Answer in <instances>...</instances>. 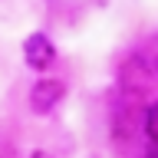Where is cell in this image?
I'll return each instance as SVG.
<instances>
[{
  "mask_svg": "<svg viewBox=\"0 0 158 158\" xmlns=\"http://www.w3.org/2000/svg\"><path fill=\"white\" fill-rule=\"evenodd\" d=\"M30 158H56L53 152H43V148H36V152H30Z\"/></svg>",
  "mask_w": 158,
  "mask_h": 158,
  "instance_id": "277c9868",
  "label": "cell"
},
{
  "mask_svg": "<svg viewBox=\"0 0 158 158\" xmlns=\"http://www.w3.org/2000/svg\"><path fill=\"white\" fill-rule=\"evenodd\" d=\"M23 63H27L30 69H36V73H46V69L56 63V43H53L43 30L30 33V36L23 40Z\"/></svg>",
  "mask_w": 158,
  "mask_h": 158,
  "instance_id": "7a4b0ae2",
  "label": "cell"
},
{
  "mask_svg": "<svg viewBox=\"0 0 158 158\" xmlns=\"http://www.w3.org/2000/svg\"><path fill=\"white\" fill-rule=\"evenodd\" d=\"M145 135L152 142H158V102L148 106V112H145Z\"/></svg>",
  "mask_w": 158,
  "mask_h": 158,
  "instance_id": "3957f363",
  "label": "cell"
},
{
  "mask_svg": "<svg viewBox=\"0 0 158 158\" xmlns=\"http://www.w3.org/2000/svg\"><path fill=\"white\" fill-rule=\"evenodd\" d=\"M63 96H66V82L56 79V76H43L30 89V109H33L36 115H49V112L63 102Z\"/></svg>",
  "mask_w": 158,
  "mask_h": 158,
  "instance_id": "6da1fadb",
  "label": "cell"
},
{
  "mask_svg": "<svg viewBox=\"0 0 158 158\" xmlns=\"http://www.w3.org/2000/svg\"><path fill=\"white\" fill-rule=\"evenodd\" d=\"M0 3H3V0H0Z\"/></svg>",
  "mask_w": 158,
  "mask_h": 158,
  "instance_id": "5b68a950",
  "label": "cell"
}]
</instances>
